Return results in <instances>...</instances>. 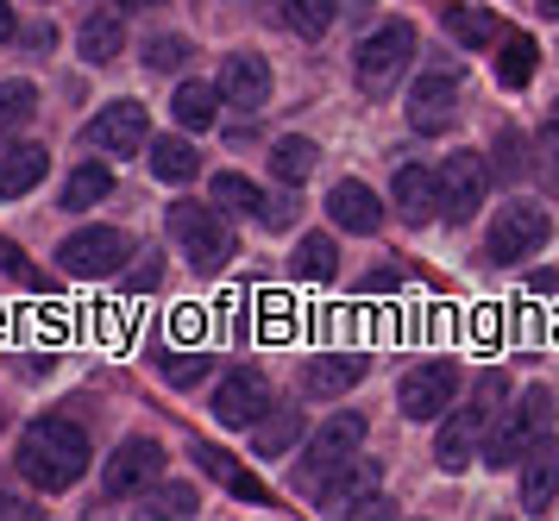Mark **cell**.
<instances>
[{
    "label": "cell",
    "instance_id": "obj_30",
    "mask_svg": "<svg viewBox=\"0 0 559 521\" xmlns=\"http://www.w3.org/2000/svg\"><path fill=\"white\" fill-rule=\"evenodd\" d=\"M333 271H340V246H333L328 233H308L302 246H296V276L302 283H333Z\"/></svg>",
    "mask_w": 559,
    "mask_h": 521
},
{
    "label": "cell",
    "instance_id": "obj_26",
    "mask_svg": "<svg viewBox=\"0 0 559 521\" xmlns=\"http://www.w3.org/2000/svg\"><path fill=\"white\" fill-rule=\"evenodd\" d=\"M82 57L88 63H114L120 57V45H127V25H120V13H95V20L82 25Z\"/></svg>",
    "mask_w": 559,
    "mask_h": 521
},
{
    "label": "cell",
    "instance_id": "obj_15",
    "mask_svg": "<svg viewBox=\"0 0 559 521\" xmlns=\"http://www.w3.org/2000/svg\"><path fill=\"white\" fill-rule=\"evenodd\" d=\"M371 490H378V465L353 452V459H340V465H333V472L308 490V497L321 502V509H333V516H346V509H353L358 497H371Z\"/></svg>",
    "mask_w": 559,
    "mask_h": 521
},
{
    "label": "cell",
    "instance_id": "obj_36",
    "mask_svg": "<svg viewBox=\"0 0 559 521\" xmlns=\"http://www.w3.org/2000/svg\"><path fill=\"white\" fill-rule=\"evenodd\" d=\"M145 516H195V490L189 484H170V490H145Z\"/></svg>",
    "mask_w": 559,
    "mask_h": 521
},
{
    "label": "cell",
    "instance_id": "obj_43",
    "mask_svg": "<svg viewBox=\"0 0 559 521\" xmlns=\"http://www.w3.org/2000/svg\"><path fill=\"white\" fill-rule=\"evenodd\" d=\"M383 289H396V271H371L365 276V296H383Z\"/></svg>",
    "mask_w": 559,
    "mask_h": 521
},
{
    "label": "cell",
    "instance_id": "obj_29",
    "mask_svg": "<svg viewBox=\"0 0 559 521\" xmlns=\"http://www.w3.org/2000/svg\"><path fill=\"white\" fill-rule=\"evenodd\" d=\"M314 164H321V151L308 145V139H277V145H271V170H277V182H289V189L308 182Z\"/></svg>",
    "mask_w": 559,
    "mask_h": 521
},
{
    "label": "cell",
    "instance_id": "obj_22",
    "mask_svg": "<svg viewBox=\"0 0 559 521\" xmlns=\"http://www.w3.org/2000/svg\"><path fill=\"white\" fill-rule=\"evenodd\" d=\"M302 440V408H264L252 422V452L258 459H283V452Z\"/></svg>",
    "mask_w": 559,
    "mask_h": 521
},
{
    "label": "cell",
    "instance_id": "obj_46",
    "mask_svg": "<svg viewBox=\"0 0 559 521\" xmlns=\"http://www.w3.org/2000/svg\"><path fill=\"white\" fill-rule=\"evenodd\" d=\"M7 38H13V7L0 0V45H7Z\"/></svg>",
    "mask_w": 559,
    "mask_h": 521
},
{
    "label": "cell",
    "instance_id": "obj_28",
    "mask_svg": "<svg viewBox=\"0 0 559 521\" xmlns=\"http://www.w3.org/2000/svg\"><path fill=\"white\" fill-rule=\"evenodd\" d=\"M207 201H214L221 214H258V201H264V189H258L252 176H233V170H221L214 182H207Z\"/></svg>",
    "mask_w": 559,
    "mask_h": 521
},
{
    "label": "cell",
    "instance_id": "obj_25",
    "mask_svg": "<svg viewBox=\"0 0 559 521\" xmlns=\"http://www.w3.org/2000/svg\"><path fill=\"white\" fill-rule=\"evenodd\" d=\"M152 145V176H164V182H189V176L202 170V157H195V145L189 139H145Z\"/></svg>",
    "mask_w": 559,
    "mask_h": 521
},
{
    "label": "cell",
    "instance_id": "obj_45",
    "mask_svg": "<svg viewBox=\"0 0 559 521\" xmlns=\"http://www.w3.org/2000/svg\"><path fill=\"white\" fill-rule=\"evenodd\" d=\"M528 289H540V296H559V271H534Z\"/></svg>",
    "mask_w": 559,
    "mask_h": 521
},
{
    "label": "cell",
    "instance_id": "obj_42",
    "mask_svg": "<svg viewBox=\"0 0 559 521\" xmlns=\"http://www.w3.org/2000/svg\"><path fill=\"white\" fill-rule=\"evenodd\" d=\"M157 283H164V264H157V258H152V264H132V271H127V289H132V296H145V289H157Z\"/></svg>",
    "mask_w": 559,
    "mask_h": 521
},
{
    "label": "cell",
    "instance_id": "obj_41",
    "mask_svg": "<svg viewBox=\"0 0 559 521\" xmlns=\"http://www.w3.org/2000/svg\"><path fill=\"white\" fill-rule=\"evenodd\" d=\"M258 221H264V226H289V221H296V201H289V196H264V201H258Z\"/></svg>",
    "mask_w": 559,
    "mask_h": 521
},
{
    "label": "cell",
    "instance_id": "obj_11",
    "mask_svg": "<svg viewBox=\"0 0 559 521\" xmlns=\"http://www.w3.org/2000/svg\"><path fill=\"white\" fill-rule=\"evenodd\" d=\"M547 246V214L540 208H528V201H509L503 214L490 221V258L497 264H522V258H534V251Z\"/></svg>",
    "mask_w": 559,
    "mask_h": 521
},
{
    "label": "cell",
    "instance_id": "obj_3",
    "mask_svg": "<svg viewBox=\"0 0 559 521\" xmlns=\"http://www.w3.org/2000/svg\"><path fill=\"white\" fill-rule=\"evenodd\" d=\"M547 427H554V390H528V396L515 402L497 427H484L478 447H484V459H490V465H515V459H522V452L547 434Z\"/></svg>",
    "mask_w": 559,
    "mask_h": 521
},
{
    "label": "cell",
    "instance_id": "obj_49",
    "mask_svg": "<svg viewBox=\"0 0 559 521\" xmlns=\"http://www.w3.org/2000/svg\"><path fill=\"white\" fill-rule=\"evenodd\" d=\"M0 427H7V408H0Z\"/></svg>",
    "mask_w": 559,
    "mask_h": 521
},
{
    "label": "cell",
    "instance_id": "obj_35",
    "mask_svg": "<svg viewBox=\"0 0 559 521\" xmlns=\"http://www.w3.org/2000/svg\"><path fill=\"white\" fill-rule=\"evenodd\" d=\"M189 63V38H177V32H164V38H145V70H182Z\"/></svg>",
    "mask_w": 559,
    "mask_h": 521
},
{
    "label": "cell",
    "instance_id": "obj_13",
    "mask_svg": "<svg viewBox=\"0 0 559 521\" xmlns=\"http://www.w3.org/2000/svg\"><path fill=\"white\" fill-rule=\"evenodd\" d=\"M271 408V383L258 371H227L221 390H214V422L221 427H252L258 415Z\"/></svg>",
    "mask_w": 559,
    "mask_h": 521
},
{
    "label": "cell",
    "instance_id": "obj_33",
    "mask_svg": "<svg viewBox=\"0 0 559 521\" xmlns=\"http://www.w3.org/2000/svg\"><path fill=\"white\" fill-rule=\"evenodd\" d=\"M195 459H202L207 472H214L221 484H227L233 497H246V502H264V484H258V477H246V472H233V459H227V452H214V447H195Z\"/></svg>",
    "mask_w": 559,
    "mask_h": 521
},
{
    "label": "cell",
    "instance_id": "obj_8",
    "mask_svg": "<svg viewBox=\"0 0 559 521\" xmlns=\"http://www.w3.org/2000/svg\"><path fill=\"white\" fill-rule=\"evenodd\" d=\"M82 139L102 151V157H132V151H145V139H152V114L139 100H107L102 114L82 126Z\"/></svg>",
    "mask_w": 559,
    "mask_h": 521
},
{
    "label": "cell",
    "instance_id": "obj_21",
    "mask_svg": "<svg viewBox=\"0 0 559 521\" xmlns=\"http://www.w3.org/2000/svg\"><path fill=\"white\" fill-rule=\"evenodd\" d=\"M45 170H51V151H45V145H13V151H0V201L32 196V189L45 182Z\"/></svg>",
    "mask_w": 559,
    "mask_h": 521
},
{
    "label": "cell",
    "instance_id": "obj_31",
    "mask_svg": "<svg viewBox=\"0 0 559 521\" xmlns=\"http://www.w3.org/2000/svg\"><path fill=\"white\" fill-rule=\"evenodd\" d=\"M447 32H453L459 45L484 50V45H497V13H484V7H453V13H447Z\"/></svg>",
    "mask_w": 559,
    "mask_h": 521
},
{
    "label": "cell",
    "instance_id": "obj_12",
    "mask_svg": "<svg viewBox=\"0 0 559 521\" xmlns=\"http://www.w3.org/2000/svg\"><path fill=\"white\" fill-rule=\"evenodd\" d=\"M459 120V75L453 70H428L415 88H408V126L415 132H447Z\"/></svg>",
    "mask_w": 559,
    "mask_h": 521
},
{
    "label": "cell",
    "instance_id": "obj_10",
    "mask_svg": "<svg viewBox=\"0 0 559 521\" xmlns=\"http://www.w3.org/2000/svg\"><path fill=\"white\" fill-rule=\"evenodd\" d=\"M433 182H440V214H447V221H472V214L484 208L490 170H484L478 151H453V157L433 170Z\"/></svg>",
    "mask_w": 559,
    "mask_h": 521
},
{
    "label": "cell",
    "instance_id": "obj_47",
    "mask_svg": "<svg viewBox=\"0 0 559 521\" xmlns=\"http://www.w3.org/2000/svg\"><path fill=\"white\" fill-rule=\"evenodd\" d=\"M127 7H164V0H127Z\"/></svg>",
    "mask_w": 559,
    "mask_h": 521
},
{
    "label": "cell",
    "instance_id": "obj_23",
    "mask_svg": "<svg viewBox=\"0 0 559 521\" xmlns=\"http://www.w3.org/2000/svg\"><path fill=\"white\" fill-rule=\"evenodd\" d=\"M170 114H177L182 132H207V126L221 120V88L214 82H182L177 100H170Z\"/></svg>",
    "mask_w": 559,
    "mask_h": 521
},
{
    "label": "cell",
    "instance_id": "obj_34",
    "mask_svg": "<svg viewBox=\"0 0 559 521\" xmlns=\"http://www.w3.org/2000/svg\"><path fill=\"white\" fill-rule=\"evenodd\" d=\"M333 13H340V0H283V20L296 25L302 38H321L333 25Z\"/></svg>",
    "mask_w": 559,
    "mask_h": 521
},
{
    "label": "cell",
    "instance_id": "obj_37",
    "mask_svg": "<svg viewBox=\"0 0 559 521\" xmlns=\"http://www.w3.org/2000/svg\"><path fill=\"white\" fill-rule=\"evenodd\" d=\"M534 170L547 176V189L559 196V120L540 132V145H534Z\"/></svg>",
    "mask_w": 559,
    "mask_h": 521
},
{
    "label": "cell",
    "instance_id": "obj_17",
    "mask_svg": "<svg viewBox=\"0 0 559 521\" xmlns=\"http://www.w3.org/2000/svg\"><path fill=\"white\" fill-rule=\"evenodd\" d=\"M358 377H365V358H358V352H328V358H308V365H302V396H314V402L346 396Z\"/></svg>",
    "mask_w": 559,
    "mask_h": 521
},
{
    "label": "cell",
    "instance_id": "obj_24",
    "mask_svg": "<svg viewBox=\"0 0 559 521\" xmlns=\"http://www.w3.org/2000/svg\"><path fill=\"white\" fill-rule=\"evenodd\" d=\"M107 196H114V170H107V164H76L70 182H63V208H70V214H88V208H102Z\"/></svg>",
    "mask_w": 559,
    "mask_h": 521
},
{
    "label": "cell",
    "instance_id": "obj_6",
    "mask_svg": "<svg viewBox=\"0 0 559 521\" xmlns=\"http://www.w3.org/2000/svg\"><path fill=\"white\" fill-rule=\"evenodd\" d=\"M365 434H371V427H365V415H358V408H340L333 422H321V434H314V440H308V452H302V472H296V484H302V490H314V484H321L340 459H353V452L365 447Z\"/></svg>",
    "mask_w": 559,
    "mask_h": 521
},
{
    "label": "cell",
    "instance_id": "obj_38",
    "mask_svg": "<svg viewBox=\"0 0 559 521\" xmlns=\"http://www.w3.org/2000/svg\"><path fill=\"white\" fill-rule=\"evenodd\" d=\"M522 170H534V164H528V145H522L515 132H503V139H497V176H522Z\"/></svg>",
    "mask_w": 559,
    "mask_h": 521
},
{
    "label": "cell",
    "instance_id": "obj_40",
    "mask_svg": "<svg viewBox=\"0 0 559 521\" xmlns=\"http://www.w3.org/2000/svg\"><path fill=\"white\" fill-rule=\"evenodd\" d=\"M0 264H7V271L20 276V283H32V289H45V276H38V271L26 264V251H20V246H7V239H0Z\"/></svg>",
    "mask_w": 559,
    "mask_h": 521
},
{
    "label": "cell",
    "instance_id": "obj_48",
    "mask_svg": "<svg viewBox=\"0 0 559 521\" xmlns=\"http://www.w3.org/2000/svg\"><path fill=\"white\" fill-rule=\"evenodd\" d=\"M540 13H554V20H559V0H547V7H540Z\"/></svg>",
    "mask_w": 559,
    "mask_h": 521
},
{
    "label": "cell",
    "instance_id": "obj_27",
    "mask_svg": "<svg viewBox=\"0 0 559 521\" xmlns=\"http://www.w3.org/2000/svg\"><path fill=\"white\" fill-rule=\"evenodd\" d=\"M534 70H540V45H534V38H522V32H515V38H503V57H497V82H503V88H528Z\"/></svg>",
    "mask_w": 559,
    "mask_h": 521
},
{
    "label": "cell",
    "instance_id": "obj_20",
    "mask_svg": "<svg viewBox=\"0 0 559 521\" xmlns=\"http://www.w3.org/2000/svg\"><path fill=\"white\" fill-rule=\"evenodd\" d=\"M390 196H396L408 226H428L433 214H440V182H433V170H421V164H403L396 182H390Z\"/></svg>",
    "mask_w": 559,
    "mask_h": 521
},
{
    "label": "cell",
    "instance_id": "obj_4",
    "mask_svg": "<svg viewBox=\"0 0 559 521\" xmlns=\"http://www.w3.org/2000/svg\"><path fill=\"white\" fill-rule=\"evenodd\" d=\"M127 258H132V239L120 226H82V233H70L57 246V264L70 276H120Z\"/></svg>",
    "mask_w": 559,
    "mask_h": 521
},
{
    "label": "cell",
    "instance_id": "obj_7",
    "mask_svg": "<svg viewBox=\"0 0 559 521\" xmlns=\"http://www.w3.org/2000/svg\"><path fill=\"white\" fill-rule=\"evenodd\" d=\"M459 396V365L453 358H428V365H415V371L396 383V408H403L408 422H433V415H447Z\"/></svg>",
    "mask_w": 559,
    "mask_h": 521
},
{
    "label": "cell",
    "instance_id": "obj_44",
    "mask_svg": "<svg viewBox=\"0 0 559 521\" xmlns=\"http://www.w3.org/2000/svg\"><path fill=\"white\" fill-rule=\"evenodd\" d=\"M32 516V502H20V497H0V521H26Z\"/></svg>",
    "mask_w": 559,
    "mask_h": 521
},
{
    "label": "cell",
    "instance_id": "obj_5",
    "mask_svg": "<svg viewBox=\"0 0 559 521\" xmlns=\"http://www.w3.org/2000/svg\"><path fill=\"white\" fill-rule=\"evenodd\" d=\"M408 57H415V25L390 20V25H378V32H371V38L353 50V70H358V82H365L371 95H383V88L403 75Z\"/></svg>",
    "mask_w": 559,
    "mask_h": 521
},
{
    "label": "cell",
    "instance_id": "obj_32",
    "mask_svg": "<svg viewBox=\"0 0 559 521\" xmlns=\"http://www.w3.org/2000/svg\"><path fill=\"white\" fill-rule=\"evenodd\" d=\"M32 114H38V88H32L26 75L20 82H0V132H20Z\"/></svg>",
    "mask_w": 559,
    "mask_h": 521
},
{
    "label": "cell",
    "instance_id": "obj_16",
    "mask_svg": "<svg viewBox=\"0 0 559 521\" xmlns=\"http://www.w3.org/2000/svg\"><path fill=\"white\" fill-rule=\"evenodd\" d=\"M515 465H522V509H528V516H540V509L559 497V440H547V434H540V440H534Z\"/></svg>",
    "mask_w": 559,
    "mask_h": 521
},
{
    "label": "cell",
    "instance_id": "obj_19",
    "mask_svg": "<svg viewBox=\"0 0 559 521\" xmlns=\"http://www.w3.org/2000/svg\"><path fill=\"white\" fill-rule=\"evenodd\" d=\"M328 214H333L340 233H378V226H383V201L371 196L365 182H333Z\"/></svg>",
    "mask_w": 559,
    "mask_h": 521
},
{
    "label": "cell",
    "instance_id": "obj_39",
    "mask_svg": "<svg viewBox=\"0 0 559 521\" xmlns=\"http://www.w3.org/2000/svg\"><path fill=\"white\" fill-rule=\"evenodd\" d=\"M202 371H207L202 352H170V358H164V377H170V383H195Z\"/></svg>",
    "mask_w": 559,
    "mask_h": 521
},
{
    "label": "cell",
    "instance_id": "obj_18",
    "mask_svg": "<svg viewBox=\"0 0 559 521\" xmlns=\"http://www.w3.org/2000/svg\"><path fill=\"white\" fill-rule=\"evenodd\" d=\"M484 415H472V402L465 408H453L447 415V427H440V440H433V459L447 465V472H465L472 465V452H478V440H484Z\"/></svg>",
    "mask_w": 559,
    "mask_h": 521
},
{
    "label": "cell",
    "instance_id": "obj_2",
    "mask_svg": "<svg viewBox=\"0 0 559 521\" xmlns=\"http://www.w3.org/2000/svg\"><path fill=\"white\" fill-rule=\"evenodd\" d=\"M170 239L189 251L195 271H221L233 258V226L214 201H207V208L202 201H170Z\"/></svg>",
    "mask_w": 559,
    "mask_h": 521
},
{
    "label": "cell",
    "instance_id": "obj_9",
    "mask_svg": "<svg viewBox=\"0 0 559 521\" xmlns=\"http://www.w3.org/2000/svg\"><path fill=\"white\" fill-rule=\"evenodd\" d=\"M157 477H164V447L139 434V440H120V452L102 465V497H114V502L139 497V490H152Z\"/></svg>",
    "mask_w": 559,
    "mask_h": 521
},
{
    "label": "cell",
    "instance_id": "obj_1",
    "mask_svg": "<svg viewBox=\"0 0 559 521\" xmlns=\"http://www.w3.org/2000/svg\"><path fill=\"white\" fill-rule=\"evenodd\" d=\"M13 459H20L26 484H38V490H70L88 472V434L76 422H63V415H45V422H32L20 434V452Z\"/></svg>",
    "mask_w": 559,
    "mask_h": 521
},
{
    "label": "cell",
    "instance_id": "obj_14",
    "mask_svg": "<svg viewBox=\"0 0 559 521\" xmlns=\"http://www.w3.org/2000/svg\"><path fill=\"white\" fill-rule=\"evenodd\" d=\"M214 88H221V100H227V107L258 114V107L271 100V63H264V57H252V50H239V57H227V63H221V82H214Z\"/></svg>",
    "mask_w": 559,
    "mask_h": 521
}]
</instances>
